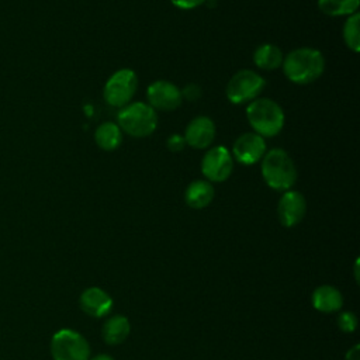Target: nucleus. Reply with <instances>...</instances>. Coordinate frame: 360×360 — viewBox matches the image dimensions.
<instances>
[{
  "instance_id": "f257e3e1",
  "label": "nucleus",
  "mask_w": 360,
  "mask_h": 360,
  "mask_svg": "<svg viewBox=\"0 0 360 360\" xmlns=\"http://www.w3.org/2000/svg\"><path fill=\"white\" fill-rule=\"evenodd\" d=\"M281 65L288 80L297 84H308L322 75L325 59L318 49L298 48L291 51Z\"/></svg>"
},
{
  "instance_id": "f03ea898",
  "label": "nucleus",
  "mask_w": 360,
  "mask_h": 360,
  "mask_svg": "<svg viewBox=\"0 0 360 360\" xmlns=\"http://www.w3.org/2000/svg\"><path fill=\"white\" fill-rule=\"evenodd\" d=\"M262 176L270 188L287 191L297 180V169L285 150L271 149L263 158Z\"/></svg>"
},
{
  "instance_id": "7ed1b4c3",
  "label": "nucleus",
  "mask_w": 360,
  "mask_h": 360,
  "mask_svg": "<svg viewBox=\"0 0 360 360\" xmlns=\"http://www.w3.org/2000/svg\"><path fill=\"white\" fill-rule=\"evenodd\" d=\"M248 121L260 136H274L284 127L281 107L270 98H255L246 108Z\"/></svg>"
},
{
  "instance_id": "20e7f679",
  "label": "nucleus",
  "mask_w": 360,
  "mask_h": 360,
  "mask_svg": "<svg viewBox=\"0 0 360 360\" xmlns=\"http://www.w3.org/2000/svg\"><path fill=\"white\" fill-rule=\"evenodd\" d=\"M158 124V117L155 110L142 101L125 105L118 114V127L124 132L142 138L150 135Z\"/></svg>"
},
{
  "instance_id": "39448f33",
  "label": "nucleus",
  "mask_w": 360,
  "mask_h": 360,
  "mask_svg": "<svg viewBox=\"0 0 360 360\" xmlns=\"http://www.w3.org/2000/svg\"><path fill=\"white\" fill-rule=\"evenodd\" d=\"M51 353L53 360H89L90 346L79 332L60 329L52 336Z\"/></svg>"
},
{
  "instance_id": "423d86ee",
  "label": "nucleus",
  "mask_w": 360,
  "mask_h": 360,
  "mask_svg": "<svg viewBox=\"0 0 360 360\" xmlns=\"http://www.w3.org/2000/svg\"><path fill=\"white\" fill-rule=\"evenodd\" d=\"M264 79L253 70H239L226 84V97L233 104L253 101L264 89Z\"/></svg>"
},
{
  "instance_id": "0eeeda50",
  "label": "nucleus",
  "mask_w": 360,
  "mask_h": 360,
  "mask_svg": "<svg viewBox=\"0 0 360 360\" xmlns=\"http://www.w3.org/2000/svg\"><path fill=\"white\" fill-rule=\"evenodd\" d=\"M138 86V79L134 70L120 69L117 70L104 86V100L112 107H125L132 98Z\"/></svg>"
},
{
  "instance_id": "6e6552de",
  "label": "nucleus",
  "mask_w": 360,
  "mask_h": 360,
  "mask_svg": "<svg viewBox=\"0 0 360 360\" xmlns=\"http://www.w3.org/2000/svg\"><path fill=\"white\" fill-rule=\"evenodd\" d=\"M233 169V159L231 152L224 146H214L201 160L202 174L211 181L226 180Z\"/></svg>"
},
{
  "instance_id": "1a4fd4ad",
  "label": "nucleus",
  "mask_w": 360,
  "mask_h": 360,
  "mask_svg": "<svg viewBox=\"0 0 360 360\" xmlns=\"http://www.w3.org/2000/svg\"><path fill=\"white\" fill-rule=\"evenodd\" d=\"M149 105L155 110L172 111L176 110L181 103V91L167 80L153 82L146 91Z\"/></svg>"
},
{
  "instance_id": "9d476101",
  "label": "nucleus",
  "mask_w": 360,
  "mask_h": 360,
  "mask_svg": "<svg viewBox=\"0 0 360 360\" xmlns=\"http://www.w3.org/2000/svg\"><path fill=\"white\" fill-rule=\"evenodd\" d=\"M264 152L266 142L263 141V136L253 132L240 135L232 148L233 158L242 165H255L264 156Z\"/></svg>"
},
{
  "instance_id": "9b49d317",
  "label": "nucleus",
  "mask_w": 360,
  "mask_h": 360,
  "mask_svg": "<svg viewBox=\"0 0 360 360\" xmlns=\"http://www.w3.org/2000/svg\"><path fill=\"white\" fill-rule=\"evenodd\" d=\"M305 210L307 202L304 195L300 191L287 190L278 201V219L284 226H294L298 222H301V219L305 215Z\"/></svg>"
},
{
  "instance_id": "f8f14e48",
  "label": "nucleus",
  "mask_w": 360,
  "mask_h": 360,
  "mask_svg": "<svg viewBox=\"0 0 360 360\" xmlns=\"http://www.w3.org/2000/svg\"><path fill=\"white\" fill-rule=\"evenodd\" d=\"M215 138V125L208 117H197L188 122L184 141L195 149H204L212 143Z\"/></svg>"
},
{
  "instance_id": "ddd939ff",
  "label": "nucleus",
  "mask_w": 360,
  "mask_h": 360,
  "mask_svg": "<svg viewBox=\"0 0 360 360\" xmlns=\"http://www.w3.org/2000/svg\"><path fill=\"white\" fill-rule=\"evenodd\" d=\"M80 308L90 316L101 318L111 312L112 298L98 287L86 288L80 295Z\"/></svg>"
},
{
  "instance_id": "4468645a",
  "label": "nucleus",
  "mask_w": 360,
  "mask_h": 360,
  "mask_svg": "<svg viewBox=\"0 0 360 360\" xmlns=\"http://www.w3.org/2000/svg\"><path fill=\"white\" fill-rule=\"evenodd\" d=\"M214 198V187L207 180L191 181L184 193V200L188 207L201 210L205 208Z\"/></svg>"
},
{
  "instance_id": "2eb2a0df",
  "label": "nucleus",
  "mask_w": 360,
  "mask_h": 360,
  "mask_svg": "<svg viewBox=\"0 0 360 360\" xmlns=\"http://www.w3.org/2000/svg\"><path fill=\"white\" fill-rule=\"evenodd\" d=\"M342 304V294L332 285H321L312 294V305L321 312H335Z\"/></svg>"
},
{
  "instance_id": "dca6fc26",
  "label": "nucleus",
  "mask_w": 360,
  "mask_h": 360,
  "mask_svg": "<svg viewBox=\"0 0 360 360\" xmlns=\"http://www.w3.org/2000/svg\"><path fill=\"white\" fill-rule=\"evenodd\" d=\"M131 326L125 316L115 315L111 316L103 326V338L108 345H120L129 335Z\"/></svg>"
},
{
  "instance_id": "f3484780",
  "label": "nucleus",
  "mask_w": 360,
  "mask_h": 360,
  "mask_svg": "<svg viewBox=\"0 0 360 360\" xmlns=\"http://www.w3.org/2000/svg\"><path fill=\"white\" fill-rule=\"evenodd\" d=\"M283 52L278 46L273 44H263L260 45L253 55V60L257 68L264 70H273L281 66L283 63Z\"/></svg>"
},
{
  "instance_id": "a211bd4d",
  "label": "nucleus",
  "mask_w": 360,
  "mask_h": 360,
  "mask_svg": "<svg viewBox=\"0 0 360 360\" xmlns=\"http://www.w3.org/2000/svg\"><path fill=\"white\" fill-rule=\"evenodd\" d=\"M96 143L104 149V150H114L120 146L122 141V134L121 128L114 124V122H103L101 125L97 127L96 134H94Z\"/></svg>"
},
{
  "instance_id": "6ab92c4d",
  "label": "nucleus",
  "mask_w": 360,
  "mask_h": 360,
  "mask_svg": "<svg viewBox=\"0 0 360 360\" xmlns=\"http://www.w3.org/2000/svg\"><path fill=\"white\" fill-rule=\"evenodd\" d=\"M319 10L326 15H350L359 8V0H318Z\"/></svg>"
},
{
  "instance_id": "aec40b11",
  "label": "nucleus",
  "mask_w": 360,
  "mask_h": 360,
  "mask_svg": "<svg viewBox=\"0 0 360 360\" xmlns=\"http://www.w3.org/2000/svg\"><path fill=\"white\" fill-rule=\"evenodd\" d=\"M359 21H360V15L359 13H354V14H350V17L346 20L343 25V39L353 52H359L360 49Z\"/></svg>"
},
{
  "instance_id": "412c9836",
  "label": "nucleus",
  "mask_w": 360,
  "mask_h": 360,
  "mask_svg": "<svg viewBox=\"0 0 360 360\" xmlns=\"http://www.w3.org/2000/svg\"><path fill=\"white\" fill-rule=\"evenodd\" d=\"M338 325L343 332H353L357 326V318L353 312H343L338 318Z\"/></svg>"
},
{
  "instance_id": "4be33fe9",
  "label": "nucleus",
  "mask_w": 360,
  "mask_h": 360,
  "mask_svg": "<svg viewBox=\"0 0 360 360\" xmlns=\"http://www.w3.org/2000/svg\"><path fill=\"white\" fill-rule=\"evenodd\" d=\"M186 146V141H184V136L179 135V134H173L167 138V148L172 150V152H180L183 150Z\"/></svg>"
},
{
  "instance_id": "5701e85b",
  "label": "nucleus",
  "mask_w": 360,
  "mask_h": 360,
  "mask_svg": "<svg viewBox=\"0 0 360 360\" xmlns=\"http://www.w3.org/2000/svg\"><path fill=\"white\" fill-rule=\"evenodd\" d=\"M200 94H201V89L197 84H187L181 91V97H184L190 101L200 98Z\"/></svg>"
},
{
  "instance_id": "b1692460",
  "label": "nucleus",
  "mask_w": 360,
  "mask_h": 360,
  "mask_svg": "<svg viewBox=\"0 0 360 360\" xmlns=\"http://www.w3.org/2000/svg\"><path fill=\"white\" fill-rule=\"evenodd\" d=\"M177 8H181V10H191V8H195L198 6H201L205 0H170Z\"/></svg>"
},
{
  "instance_id": "393cba45",
  "label": "nucleus",
  "mask_w": 360,
  "mask_h": 360,
  "mask_svg": "<svg viewBox=\"0 0 360 360\" xmlns=\"http://www.w3.org/2000/svg\"><path fill=\"white\" fill-rule=\"evenodd\" d=\"M347 360H360V354H359V345H356L353 349H350L346 354Z\"/></svg>"
},
{
  "instance_id": "a878e982",
  "label": "nucleus",
  "mask_w": 360,
  "mask_h": 360,
  "mask_svg": "<svg viewBox=\"0 0 360 360\" xmlns=\"http://www.w3.org/2000/svg\"><path fill=\"white\" fill-rule=\"evenodd\" d=\"M91 360H114V359L111 356H108V354H98V356L93 357Z\"/></svg>"
}]
</instances>
